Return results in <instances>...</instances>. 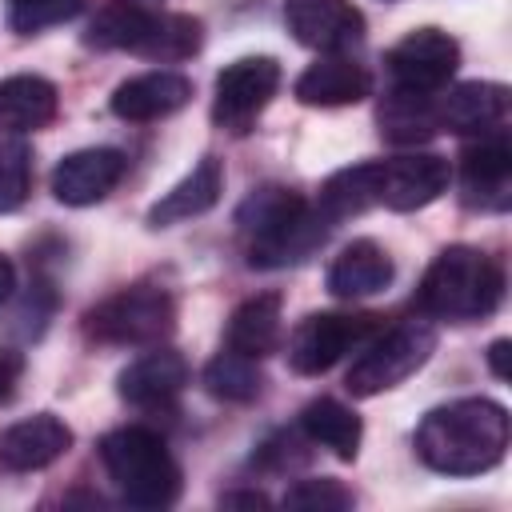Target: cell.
I'll use <instances>...</instances> for the list:
<instances>
[{
  "mask_svg": "<svg viewBox=\"0 0 512 512\" xmlns=\"http://www.w3.org/2000/svg\"><path fill=\"white\" fill-rule=\"evenodd\" d=\"M56 104H60L56 84L44 76L20 72L0 80V136H24L52 124Z\"/></svg>",
  "mask_w": 512,
  "mask_h": 512,
  "instance_id": "obj_21",
  "label": "cell"
},
{
  "mask_svg": "<svg viewBox=\"0 0 512 512\" xmlns=\"http://www.w3.org/2000/svg\"><path fill=\"white\" fill-rule=\"evenodd\" d=\"M224 192V164L216 156H204L200 164H192V172L184 180H176L152 208H148V224L152 228H168L192 216H204L208 208H216Z\"/></svg>",
  "mask_w": 512,
  "mask_h": 512,
  "instance_id": "obj_19",
  "label": "cell"
},
{
  "mask_svg": "<svg viewBox=\"0 0 512 512\" xmlns=\"http://www.w3.org/2000/svg\"><path fill=\"white\" fill-rule=\"evenodd\" d=\"M508 408L488 396H464L432 408L416 428V456L440 476H480L508 452Z\"/></svg>",
  "mask_w": 512,
  "mask_h": 512,
  "instance_id": "obj_1",
  "label": "cell"
},
{
  "mask_svg": "<svg viewBox=\"0 0 512 512\" xmlns=\"http://www.w3.org/2000/svg\"><path fill=\"white\" fill-rule=\"evenodd\" d=\"M380 136L392 144H420L432 140L440 132V116H436V92H404L392 88L376 112Z\"/></svg>",
  "mask_w": 512,
  "mask_h": 512,
  "instance_id": "obj_23",
  "label": "cell"
},
{
  "mask_svg": "<svg viewBox=\"0 0 512 512\" xmlns=\"http://www.w3.org/2000/svg\"><path fill=\"white\" fill-rule=\"evenodd\" d=\"M100 464L132 508H168L180 496V464L152 428L128 424L108 432L100 440Z\"/></svg>",
  "mask_w": 512,
  "mask_h": 512,
  "instance_id": "obj_4",
  "label": "cell"
},
{
  "mask_svg": "<svg viewBox=\"0 0 512 512\" xmlns=\"http://www.w3.org/2000/svg\"><path fill=\"white\" fill-rule=\"evenodd\" d=\"M12 292H16V268H12L8 256H0V304H4Z\"/></svg>",
  "mask_w": 512,
  "mask_h": 512,
  "instance_id": "obj_36",
  "label": "cell"
},
{
  "mask_svg": "<svg viewBox=\"0 0 512 512\" xmlns=\"http://www.w3.org/2000/svg\"><path fill=\"white\" fill-rule=\"evenodd\" d=\"M280 296L276 292H260L248 296L232 320H228V348L252 360H264L268 352L280 348Z\"/></svg>",
  "mask_w": 512,
  "mask_h": 512,
  "instance_id": "obj_24",
  "label": "cell"
},
{
  "mask_svg": "<svg viewBox=\"0 0 512 512\" xmlns=\"http://www.w3.org/2000/svg\"><path fill=\"white\" fill-rule=\"evenodd\" d=\"M200 44H204V24L196 16H188V12H164L160 8L144 24V32L132 44V52L136 56H148V60H160V64H176V60L196 56Z\"/></svg>",
  "mask_w": 512,
  "mask_h": 512,
  "instance_id": "obj_25",
  "label": "cell"
},
{
  "mask_svg": "<svg viewBox=\"0 0 512 512\" xmlns=\"http://www.w3.org/2000/svg\"><path fill=\"white\" fill-rule=\"evenodd\" d=\"M356 496L332 480V476H320V480H296L288 492H284V508H300V512H340V508H352Z\"/></svg>",
  "mask_w": 512,
  "mask_h": 512,
  "instance_id": "obj_32",
  "label": "cell"
},
{
  "mask_svg": "<svg viewBox=\"0 0 512 512\" xmlns=\"http://www.w3.org/2000/svg\"><path fill=\"white\" fill-rule=\"evenodd\" d=\"M504 112H508V88L496 80H464V84L436 92L440 132L480 136V132L500 128Z\"/></svg>",
  "mask_w": 512,
  "mask_h": 512,
  "instance_id": "obj_14",
  "label": "cell"
},
{
  "mask_svg": "<svg viewBox=\"0 0 512 512\" xmlns=\"http://www.w3.org/2000/svg\"><path fill=\"white\" fill-rule=\"evenodd\" d=\"M372 92V80L368 72L348 60L344 52H320L316 64H308L296 84H292V96L308 108H340V104H360L364 96Z\"/></svg>",
  "mask_w": 512,
  "mask_h": 512,
  "instance_id": "obj_18",
  "label": "cell"
},
{
  "mask_svg": "<svg viewBox=\"0 0 512 512\" xmlns=\"http://www.w3.org/2000/svg\"><path fill=\"white\" fill-rule=\"evenodd\" d=\"M160 12V0H108L96 20L88 24L84 44L88 48H124L132 52V44L140 40L144 24Z\"/></svg>",
  "mask_w": 512,
  "mask_h": 512,
  "instance_id": "obj_27",
  "label": "cell"
},
{
  "mask_svg": "<svg viewBox=\"0 0 512 512\" xmlns=\"http://www.w3.org/2000/svg\"><path fill=\"white\" fill-rule=\"evenodd\" d=\"M460 196L468 208L504 212L512 204V148L504 128L480 132L460 156Z\"/></svg>",
  "mask_w": 512,
  "mask_h": 512,
  "instance_id": "obj_10",
  "label": "cell"
},
{
  "mask_svg": "<svg viewBox=\"0 0 512 512\" xmlns=\"http://www.w3.org/2000/svg\"><path fill=\"white\" fill-rule=\"evenodd\" d=\"M392 256L376 244V240H352L332 264H328V292L340 300H360V296H376L392 284Z\"/></svg>",
  "mask_w": 512,
  "mask_h": 512,
  "instance_id": "obj_20",
  "label": "cell"
},
{
  "mask_svg": "<svg viewBox=\"0 0 512 512\" xmlns=\"http://www.w3.org/2000/svg\"><path fill=\"white\" fill-rule=\"evenodd\" d=\"M236 224L248 240V264L252 268H288L308 260L336 224L320 216L316 204H308L300 192L264 184L256 188L240 208Z\"/></svg>",
  "mask_w": 512,
  "mask_h": 512,
  "instance_id": "obj_2",
  "label": "cell"
},
{
  "mask_svg": "<svg viewBox=\"0 0 512 512\" xmlns=\"http://www.w3.org/2000/svg\"><path fill=\"white\" fill-rule=\"evenodd\" d=\"M32 188V152L20 136H0V212H16Z\"/></svg>",
  "mask_w": 512,
  "mask_h": 512,
  "instance_id": "obj_30",
  "label": "cell"
},
{
  "mask_svg": "<svg viewBox=\"0 0 512 512\" xmlns=\"http://www.w3.org/2000/svg\"><path fill=\"white\" fill-rule=\"evenodd\" d=\"M508 348H512L508 340H492V348H488V364L500 380H508Z\"/></svg>",
  "mask_w": 512,
  "mask_h": 512,
  "instance_id": "obj_35",
  "label": "cell"
},
{
  "mask_svg": "<svg viewBox=\"0 0 512 512\" xmlns=\"http://www.w3.org/2000/svg\"><path fill=\"white\" fill-rule=\"evenodd\" d=\"M188 100H192V80L172 68H156V72H140V76L124 80L112 92V112L120 120L148 124V120H164V116L180 112Z\"/></svg>",
  "mask_w": 512,
  "mask_h": 512,
  "instance_id": "obj_17",
  "label": "cell"
},
{
  "mask_svg": "<svg viewBox=\"0 0 512 512\" xmlns=\"http://www.w3.org/2000/svg\"><path fill=\"white\" fill-rule=\"evenodd\" d=\"M452 164L436 152H412L400 160H380V204L392 212L428 208L448 192Z\"/></svg>",
  "mask_w": 512,
  "mask_h": 512,
  "instance_id": "obj_12",
  "label": "cell"
},
{
  "mask_svg": "<svg viewBox=\"0 0 512 512\" xmlns=\"http://www.w3.org/2000/svg\"><path fill=\"white\" fill-rule=\"evenodd\" d=\"M500 296H504V268L472 244H452L428 264L416 288V308L432 320L468 324L492 316Z\"/></svg>",
  "mask_w": 512,
  "mask_h": 512,
  "instance_id": "obj_3",
  "label": "cell"
},
{
  "mask_svg": "<svg viewBox=\"0 0 512 512\" xmlns=\"http://www.w3.org/2000/svg\"><path fill=\"white\" fill-rule=\"evenodd\" d=\"M20 376H24V352L0 348V404H8V400L16 396Z\"/></svg>",
  "mask_w": 512,
  "mask_h": 512,
  "instance_id": "obj_33",
  "label": "cell"
},
{
  "mask_svg": "<svg viewBox=\"0 0 512 512\" xmlns=\"http://www.w3.org/2000/svg\"><path fill=\"white\" fill-rule=\"evenodd\" d=\"M4 304H8V320H4L8 332L20 340H36V336H44V328L56 312V292H52V284L36 280L20 296H8Z\"/></svg>",
  "mask_w": 512,
  "mask_h": 512,
  "instance_id": "obj_29",
  "label": "cell"
},
{
  "mask_svg": "<svg viewBox=\"0 0 512 512\" xmlns=\"http://www.w3.org/2000/svg\"><path fill=\"white\" fill-rule=\"evenodd\" d=\"M84 332L100 344H120V348L164 344L176 332V300L152 284L124 288V292L100 300L84 316Z\"/></svg>",
  "mask_w": 512,
  "mask_h": 512,
  "instance_id": "obj_5",
  "label": "cell"
},
{
  "mask_svg": "<svg viewBox=\"0 0 512 512\" xmlns=\"http://www.w3.org/2000/svg\"><path fill=\"white\" fill-rule=\"evenodd\" d=\"M68 448H72V428L60 416H52V412H36V416L16 420V424H8L0 432V464L8 472L48 468Z\"/></svg>",
  "mask_w": 512,
  "mask_h": 512,
  "instance_id": "obj_16",
  "label": "cell"
},
{
  "mask_svg": "<svg viewBox=\"0 0 512 512\" xmlns=\"http://www.w3.org/2000/svg\"><path fill=\"white\" fill-rule=\"evenodd\" d=\"M184 384H188V360L164 344H152L116 380L120 396L136 408H164L184 392Z\"/></svg>",
  "mask_w": 512,
  "mask_h": 512,
  "instance_id": "obj_15",
  "label": "cell"
},
{
  "mask_svg": "<svg viewBox=\"0 0 512 512\" xmlns=\"http://www.w3.org/2000/svg\"><path fill=\"white\" fill-rule=\"evenodd\" d=\"M80 8H84V0H8V24H12V32L32 36V32L72 20Z\"/></svg>",
  "mask_w": 512,
  "mask_h": 512,
  "instance_id": "obj_31",
  "label": "cell"
},
{
  "mask_svg": "<svg viewBox=\"0 0 512 512\" xmlns=\"http://www.w3.org/2000/svg\"><path fill=\"white\" fill-rule=\"evenodd\" d=\"M284 24L316 52H348L364 40V16L352 0H284Z\"/></svg>",
  "mask_w": 512,
  "mask_h": 512,
  "instance_id": "obj_11",
  "label": "cell"
},
{
  "mask_svg": "<svg viewBox=\"0 0 512 512\" xmlns=\"http://www.w3.org/2000/svg\"><path fill=\"white\" fill-rule=\"evenodd\" d=\"M300 428H304V436H308L312 444H324V448H328L332 456H340V460H356V452H360V436H364L360 416H356L348 404L332 400V396H320V400L304 404Z\"/></svg>",
  "mask_w": 512,
  "mask_h": 512,
  "instance_id": "obj_26",
  "label": "cell"
},
{
  "mask_svg": "<svg viewBox=\"0 0 512 512\" xmlns=\"http://www.w3.org/2000/svg\"><path fill=\"white\" fill-rule=\"evenodd\" d=\"M432 352H436V328L428 320H400L392 328H380L364 344L344 384L352 396H380L404 384L412 372H420Z\"/></svg>",
  "mask_w": 512,
  "mask_h": 512,
  "instance_id": "obj_6",
  "label": "cell"
},
{
  "mask_svg": "<svg viewBox=\"0 0 512 512\" xmlns=\"http://www.w3.org/2000/svg\"><path fill=\"white\" fill-rule=\"evenodd\" d=\"M220 504L224 508H268V496L264 492H224Z\"/></svg>",
  "mask_w": 512,
  "mask_h": 512,
  "instance_id": "obj_34",
  "label": "cell"
},
{
  "mask_svg": "<svg viewBox=\"0 0 512 512\" xmlns=\"http://www.w3.org/2000/svg\"><path fill=\"white\" fill-rule=\"evenodd\" d=\"M456 64H460V44L444 28H412L384 56L392 88H404V92H440V88H448Z\"/></svg>",
  "mask_w": 512,
  "mask_h": 512,
  "instance_id": "obj_9",
  "label": "cell"
},
{
  "mask_svg": "<svg viewBox=\"0 0 512 512\" xmlns=\"http://www.w3.org/2000/svg\"><path fill=\"white\" fill-rule=\"evenodd\" d=\"M260 384H264V376H260L256 360H252V356H240V352H232V348L216 352V356L204 364V388H208L212 396H220V400L248 404V400L260 396Z\"/></svg>",
  "mask_w": 512,
  "mask_h": 512,
  "instance_id": "obj_28",
  "label": "cell"
},
{
  "mask_svg": "<svg viewBox=\"0 0 512 512\" xmlns=\"http://www.w3.org/2000/svg\"><path fill=\"white\" fill-rule=\"evenodd\" d=\"M280 88V64L272 56H240L216 76L212 120L224 132H248Z\"/></svg>",
  "mask_w": 512,
  "mask_h": 512,
  "instance_id": "obj_8",
  "label": "cell"
},
{
  "mask_svg": "<svg viewBox=\"0 0 512 512\" xmlns=\"http://www.w3.org/2000/svg\"><path fill=\"white\" fill-rule=\"evenodd\" d=\"M372 204H380V160H368V164H352V168L332 172L320 184V196H316V208H320V216L328 224H340L348 216H360Z\"/></svg>",
  "mask_w": 512,
  "mask_h": 512,
  "instance_id": "obj_22",
  "label": "cell"
},
{
  "mask_svg": "<svg viewBox=\"0 0 512 512\" xmlns=\"http://www.w3.org/2000/svg\"><path fill=\"white\" fill-rule=\"evenodd\" d=\"M380 332V316L368 312H312L300 320V328L288 340V364L300 376H320L336 360H344L352 348L368 344Z\"/></svg>",
  "mask_w": 512,
  "mask_h": 512,
  "instance_id": "obj_7",
  "label": "cell"
},
{
  "mask_svg": "<svg viewBox=\"0 0 512 512\" xmlns=\"http://www.w3.org/2000/svg\"><path fill=\"white\" fill-rule=\"evenodd\" d=\"M124 168L128 160L120 148H76L52 168V196L68 208H88L120 184Z\"/></svg>",
  "mask_w": 512,
  "mask_h": 512,
  "instance_id": "obj_13",
  "label": "cell"
}]
</instances>
